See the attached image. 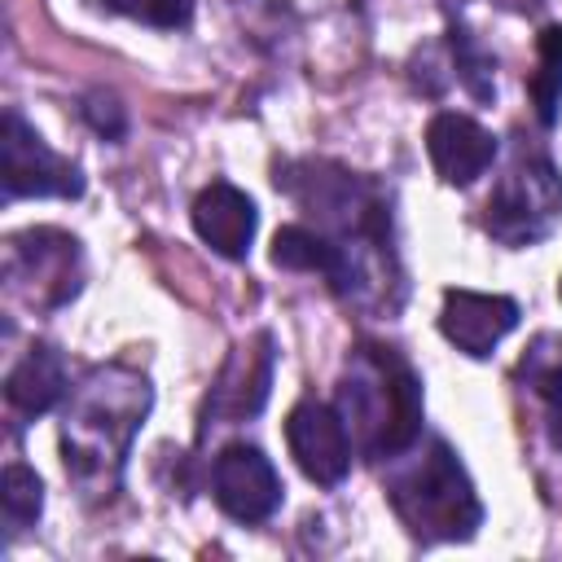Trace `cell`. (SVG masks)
<instances>
[{
    "label": "cell",
    "mask_w": 562,
    "mask_h": 562,
    "mask_svg": "<svg viewBox=\"0 0 562 562\" xmlns=\"http://www.w3.org/2000/svg\"><path fill=\"white\" fill-rule=\"evenodd\" d=\"M277 184L290 189L312 215H321L325 237L342 255V281H338L342 299L373 303L386 294V285H395L391 211L378 184L329 162H303L290 167L285 176L277 171Z\"/></svg>",
    "instance_id": "obj_1"
},
{
    "label": "cell",
    "mask_w": 562,
    "mask_h": 562,
    "mask_svg": "<svg viewBox=\"0 0 562 562\" xmlns=\"http://www.w3.org/2000/svg\"><path fill=\"white\" fill-rule=\"evenodd\" d=\"M149 404H154V391H149L145 373H136L127 364L92 369L75 386V395L66 404V422H61V461L83 496L105 501L119 487L132 439H136Z\"/></svg>",
    "instance_id": "obj_2"
},
{
    "label": "cell",
    "mask_w": 562,
    "mask_h": 562,
    "mask_svg": "<svg viewBox=\"0 0 562 562\" xmlns=\"http://www.w3.org/2000/svg\"><path fill=\"white\" fill-rule=\"evenodd\" d=\"M338 413L364 457L391 461L422 435V382L391 347H356L338 382Z\"/></svg>",
    "instance_id": "obj_3"
},
{
    "label": "cell",
    "mask_w": 562,
    "mask_h": 562,
    "mask_svg": "<svg viewBox=\"0 0 562 562\" xmlns=\"http://www.w3.org/2000/svg\"><path fill=\"white\" fill-rule=\"evenodd\" d=\"M386 496L408 527V536L435 544V540H470L483 522V505L474 496L470 474L461 470L457 452L443 439H430V448L391 474Z\"/></svg>",
    "instance_id": "obj_4"
},
{
    "label": "cell",
    "mask_w": 562,
    "mask_h": 562,
    "mask_svg": "<svg viewBox=\"0 0 562 562\" xmlns=\"http://www.w3.org/2000/svg\"><path fill=\"white\" fill-rule=\"evenodd\" d=\"M83 255L70 233L57 228H26L4 246V290L9 299L48 312L79 294Z\"/></svg>",
    "instance_id": "obj_5"
},
{
    "label": "cell",
    "mask_w": 562,
    "mask_h": 562,
    "mask_svg": "<svg viewBox=\"0 0 562 562\" xmlns=\"http://www.w3.org/2000/svg\"><path fill=\"white\" fill-rule=\"evenodd\" d=\"M558 220H562V180H558L553 162H544V158L514 162L496 180L487 211H483V228L501 246H514V250L549 237Z\"/></svg>",
    "instance_id": "obj_6"
},
{
    "label": "cell",
    "mask_w": 562,
    "mask_h": 562,
    "mask_svg": "<svg viewBox=\"0 0 562 562\" xmlns=\"http://www.w3.org/2000/svg\"><path fill=\"white\" fill-rule=\"evenodd\" d=\"M0 171H4V198H79L83 193L79 167L53 154L18 110H9L0 123Z\"/></svg>",
    "instance_id": "obj_7"
},
{
    "label": "cell",
    "mask_w": 562,
    "mask_h": 562,
    "mask_svg": "<svg viewBox=\"0 0 562 562\" xmlns=\"http://www.w3.org/2000/svg\"><path fill=\"white\" fill-rule=\"evenodd\" d=\"M215 505L237 522H263L281 505V474L255 443H228L211 461Z\"/></svg>",
    "instance_id": "obj_8"
},
{
    "label": "cell",
    "mask_w": 562,
    "mask_h": 562,
    "mask_svg": "<svg viewBox=\"0 0 562 562\" xmlns=\"http://www.w3.org/2000/svg\"><path fill=\"white\" fill-rule=\"evenodd\" d=\"M285 443L290 457L299 461V470L321 483V487H338L351 470V435L338 408L321 404V400H303L290 408L285 417Z\"/></svg>",
    "instance_id": "obj_9"
},
{
    "label": "cell",
    "mask_w": 562,
    "mask_h": 562,
    "mask_svg": "<svg viewBox=\"0 0 562 562\" xmlns=\"http://www.w3.org/2000/svg\"><path fill=\"white\" fill-rule=\"evenodd\" d=\"M272 386V338L255 334L250 342L233 347L228 364L220 369V382L206 395V422L233 426L241 417H255Z\"/></svg>",
    "instance_id": "obj_10"
},
{
    "label": "cell",
    "mask_w": 562,
    "mask_h": 562,
    "mask_svg": "<svg viewBox=\"0 0 562 562\" xmlns=\"http://www.w3.org/2000/svg\"><path fill=\"white\" fill-rule=\"evenodd\" d=\"M518 325V303L505 294H479V290H443V307H439V329L443 338L483 360L492 356V347Z\"/></svg>",
    "instance_id": "obj_11"
},
{
    "label": "cell",
    "mask_w": 562,
    "mask_h": 562,
    "mask_svg": "<svg viewBox=\"0 0 562 562\" xmlns=\"http://www.w3.org/2000/svg\"><path fill=\"white\" fill-rule=\"evenodd\" d=\"M426 154H430V162H435V171H439L443 184L465 189V184H474V180L492 167V158H496V136H492L483 123H474L470 114L443 110V114H435L430 127H426Z\"/></svg>",
    "instance_id": "obj_12"
},
{
    "label": "cell",
    "mask_w": 562,
    "mask_h": 562,
    "mask_svg": "<svg viewBox=\"0 0 562 562\" xmlns=\"http://www.w3.org/2000/svg\"><path fill=\"white\" fill-rule=\"evenodd\" d=\"M193 228H198V237H202L215 255H224V259H246V250H250V241H255V228H259V211H255V202H250L237 184L215 180V184H206V189L198 193V202H193Z\"/></svg>",
    "instance_id": "obj_13"
},
{
    "label": "cell",
    "mask_w": 562,
    "mask_h": 562,
    "mask_svg": "<svg viewBox=\"0 0 562 562\" xmlns=\"http://www.w3.org/2000/svg\"><path fill=\"white\" fill-rule=\"evenodd\" d=\"M66 391H70L66 364H61V356H57L53 347H31V351L9 369V378H4L9 404H13L18 413H26V417L48 413Z\"/></svg>",
    "instance_id": "obj_14"
},
{
    "label": "cell",
    "mask_w": 562,
    "mask_h": 562,
    "mask_svg": "<svg viewBox=\"0 0 562 562\" xmlns=\"http://www.w3.org/2000/svg\"><path fill=\"white\" fill-rule=\"evenodd\" d=\"M272 263L277 268H290V272H321V277H329L334 290L342 281V255H338V246L321 228H303V224L277 228V237H272Z\"/></svg>",
    "instance_id": "obj_15"
},
{
    "label": "cell",
    "mask_w": 562,
    "mask_h": 562,
    "mask_svg": "<svg viewBox=\"0 0 562 562\" xmlns=\"http://www.w3.org/2000/svg\"><path fill=\"white\" fill-rule=\"evenodd\" d=\"M522 378L544 400L549 439H553V448H562V338H540L522 360Z\"/></svg>",
    "instance_id": "obj_16"
},
{
    "label": "cell",
    "mask_w": 562,
    "mask_h": 562,
    "mask_svg": "<svg viewBox=\"0 0 562 562\" xmlns=\"http://www.w3.org/2000/svg\"><path fill=\"white\" fill-rule=\"evenodd\" d=\"M531 97H536L540 123L553 127L558 105H562V26L540 31V70L531 75Z\"/></svg>",
    "instance_id": "obj_17"
},
{
    "label": "cell",
    "mask_w": 562,
    "mask_h": 562,
    "mask_svg": "<svg viewBox=\"0 0 562 562\" xmlns=\"http://www.w3.org/2000/svg\"><path fill=\"white\" fill-rule=\"evenodd\" d=\"M0 505H4V518L13 527H31L44 509V483L35 470H26L22 461L4 465V479H0Z\"/></svg>",
    "instance_id": "obj_18"
},
{
    "label": "cell",
    "mask_w": 562,
    "mask_h": 562,
    "mask_svg": "<svg viewBox=\"0 0 562 562\" xmlns=\"http://www.w3.org/2000/svg\"><path fill=\"white\" fill-rule=\"evenodd\" d=\"M123 9L162 31H180L193 18V0H123Z\"/></svg>",
    "instance_id": "obj_19"
},
{
    "label": "cell",
    "mask_w": 562,
    "mask_h": 562,
    "mask_svg": "<svg viewBox=\"0 0 562 562\" xmlns=\"http://www.w3.org/2000/svg\"><path fill=\"white\" fill-rule=\"evenodd\" d=\"M83 114H88V123H92L105 140H119L123 127H127V123H123V105H119L114 97H105V92H92L88 105H83Z\"/></svg>",
    "instance_id": "obj_20"
},
{
    "label": "cell",
    "mask_w": 562,
    "mask_h": 562,
    "mask_svg": "<svg viewBox=\"0 0 562 562\" xmlns=\"http://www.w3.org/2000/svg\"><path fill=\"white\" fill-rule=\"evenodd\" d=\"M92 4H105V9H123V0H92Z\"/></svg>",
    "instance_id": "obj_21"
},
{
    "label": "cell",
    "mask_w": 562,
    "mask_h": 562,
    "mask_svg": "<svg viewBox=\"0 0 562 562\" xmlns=\"http://www.w3.org/2000/svg\"><path fill=\"white\" fill-rule=\"evenodd\" d=\"M509 4H527V0H509Z\"/></svg>",
    "instance_id": "obj_22"
},
{
    "label": "cell",
    "mask_w": 562,
    "mask_h": 562,
    "mask_svg": "<svg viewBox=\"0 0 562 562\" xmlns=\"http://www.w3.org/2000/svg\"><path fill=\"white\" fill-rule=\"evenodd\" d=\"M558 294H562V281H558Z\"/></svg>",
    "instance_id": "obj_23"
}]
</instances>
